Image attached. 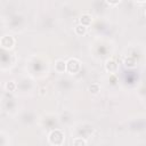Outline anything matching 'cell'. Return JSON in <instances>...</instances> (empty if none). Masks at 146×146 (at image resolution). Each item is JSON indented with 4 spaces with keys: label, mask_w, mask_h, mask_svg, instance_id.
<instances>
[{
    "label": "cell",
    "mask_w": 146,
    "mask_h": 146,
    "mask_svg": "<svg viewBox=\"0 0 146 146\" xmlns=\"http://www.w3.org/2000/svg\"><path fill=\"white\" fill-rule=\"evenodd\" d=\"M110 3H112V5H115V3H117L120 0H107Z\"/></svg>",
    "instance_id": "obj_6"
},
{
    "label": "cell",
    "mask_w": 146,
    "mask_h": 146,
    "mask_svg": "<svg viewBox=\"0 0 146 146\" xmlns=\"http://www.w3.org/2000/svg\"><path fill=\"white\" fill-rule=\"evenodd\" d=\"M73 144H74V145H78V144H82V145H86L87 143H86V140H82V139H79V140H78V139H75V140L73 141Z\"/></svg>",
    "instance_id": "obj_5"
},
{
    "label": "cell",
    "mask_w": 146,
    "mask_h": 146,
    "mask_svg": "<svg viewBox=\"0 0 146 146\" xmlns=\"http://www.w3.org/2000/svg\"><path fill=\"white\" fill-rule=\"evenodd\" d=\"M75 31H76L78 34H84L86 33V27L83 25H79V26H76Z\"/></svg>",
    "instance_id": "obj_3"
},
{
    "label": "cell",
    "mask_w": 146,
    "mask_h": 146,
    "mask_svg": "<svg viewBox=\"0 0 146 146\" xmlns=\"http://www.w3.org/2000/svg\"><path fill=\"white\" fill-rule=\"evenodd\" d=\"M49 141L50 144H54V145H60L63 143V133L59 130L52 131L49 136Z\"/></svg>",
    "instance_id": "obj_1"
},
{
    "label": "cell",
    "mask_w": 146,
    "mask_h": 146,
    "mask_svg": "<svg viewBox=\"0 0 146 146\" xmlns=\"http://www.w3.org/2000/svg\"><path fill=\"white\" fill-rule=\"evenodd\" d=\"M67 67H68V71L76 72L80 67V63H79L78 59H70V62L67 63Z\"/></svg>",
    "instance_id": "obj_2"
},
{
    "label": "cell",
    "mask_w": 146,
    "mask_h": 146,
    "mask_svg": "<svg viewBox=\"0 0 146 146\" xmlns=\"http://www.w3.org/2000/svg\"><path fill=\"white\" fill-rule=\"evenodd\" d=\"M89 18H90V17H89V16H87V15H86V16H83V17L81 18V23L89 24V23H90V19H89Z\"/></svg>",
    "instance_id": "obj_4"
}]
</instances>
